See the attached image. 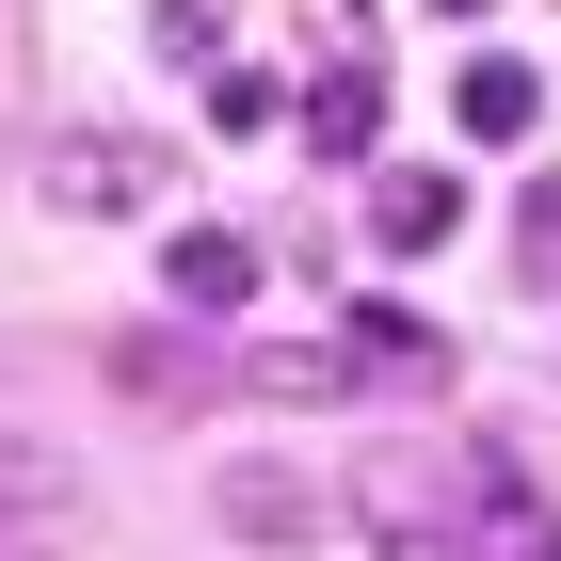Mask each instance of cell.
<instances>
[{
  "instance_id": "obj_9",
  "label": "cell",
  "mask_w": 561,
  "mask_h": 561,
  "mask_svg": "<svg viewBox=\"0 0 561 561\" xmlns=\"http://www.w3.org/2000/svg\"><path fill=\"white\" fill-rule=\"evenodd\" d=\"M241 386H257V401H337V386H353V337H321V353L273 337V353H241Z\"/></svg>"
},
{
  "instance_id": "obj_14",
  "label": "cell",
  "mask_w": 561,
  "mask_h": 561,
  "mask_svg": "<svg viewBox=\"0 0 561 561\" xmlns=\"http://www.w3.org/2000/svg\"><path fill=\"white\" fill-rule=\"evenodd\" d=\"M449 16H481V0H449Z\"/></svg>"
},
{
  "instance_id": "obj_11",
  "label": "cell",
  "mask_w": 561,
  "mask_h": 561,
  "mask_svg": "<svg viewBox=\"0 0 561 561\" xmlns=\"http://www.w3.org/2000/svg\"><path fill=\"white\" fill-rule=\"evenodd\" d=\"M514 257H529V273H546V289H561V161L529 176V209H514Z\"/></svg>"
},
{
  "instance_id": "obj_7",
  "label": "cell",
  "mask_w": 561,
  "mask_h": 561,
  "mask_svg": "<svg viewBox=\"0 0 561 561\" xmlns=\"http://www.w3.org/2000/svg\"><path fill=\"white\" fill-rule=\"evenodd\" d=\"M0 514H16V529H65V514H81V466H65L48 433H0Z\"/></svg>"
},
{
  "instance_id": "obj_8",
  "label": "cell",
  "mask_w": 561,
  "mask_h": 561,
  "mask_svg": "<svg viewBox=\"0 0 561 561\" xmlns=\"http://www.w3.org/2000/svg\"><path fill=\"white\" fill-rule=\"evenodd\" d=\"M369 129H386V81H369V65L305 81V145H321V161H369Z\"/></svg>"
},
{
  "instance_id": "obj_5",
  "label": "cell",
  "mask_w": 561,
  "mask_h": 561,
  "mask_svg": "<svg viewBox=\"0 0 561 561\" xmlns=\"http://www.w3.org/2000/svg\"><path fill=\"white\" fill-rule=\"evenodd\" d=\"M145 193H161V161H145V145H48V209H145Z\"/></svg>"
},
{
  "instance_id": "obj_4",
  "label": "cell",
  "mask_w": 561,
  "mask_h": 561,
  "mask_svg": "<svg viewBox=\"0 0 561 561\" xmlns=\"http://www.w3.org/2000/svg\"><path fill=\"white\" fill-rule=\"evenodd\" d=\"M449 225H466V176H433V161H401V176H369V241H386V257H433Z\"/></svg>"
},
{
  "instance_id": "obj_10",
  "label": "cell",
  "mask_w": 561,
  "mask_h": 561,
  "mask_svg": "<svg viewBox=\"0 0 561 561\" xmlns=\"http://www.w3.org/2000/svg\"><path fill=\"white\" fill-rule=\"evenodd\" d=\"M353 386H449V353L417 321H353Z\"/></svg>"
},
{
  "instance_id": "obj_6",
  "label": "cell",
  "mask_w": 561,
  "mask_h": 561,
  "mask_svg": "<svg viewBox=\"0 0 561 561\" xmlns=\"http://www.w3.org/2000/svg\"><path fill=\"white\" fill-rule=\"evenodd\" d=\"M449 113H466V145H529V113H546V81H529L514 48H481L466 81H449Z\"/></svg>"
},
{
  "instance_id": "obj_3",
  "label": "cell",
  "mask_w": 561,
  "mask_h": 561,
  "mask_svg": "<svg viewBox=\"0 0 561 561\" xmlns=\"http://www.w3.org/2000/svg\"><path fill=\"white\" fill-rule=\"evenodd\" d=\"M209 514L241 529V546H321V481H305V466H225Z\"/></svg>"
},
{
  "instance_id": "obj_1",
  "label": "cell",
  "mask_w": 561,
  "mask_h": 561,
  "mask_svg": "<svg viewBox=\"0 0 561 561\" xmlns=\"http://www.w3.org/2000/svg\"><path fill=\"white\" fill-rule=\"evenodd\" d=\"M353 514L386 529V561H449L466 546V529H449V481H433L417 449H369V466H353Z\"/></svg>"
},
{
  "instance_id": "obj_2",
  "label": "cell",
  "mask_w": 561,
  "mask_h": 561,
  "mask_svg": "<svg viewBox=\"0 0 561 561\" xmlns=\"http://www.w3.org/2000/svg\"><path fill=\"white\" fill-rule=\"evenodd\" d=\"M161 289L193 305V321H241V305H257V241H241V225H176V241H161Z\"/></svg>"
},
{
  "instance_id": "obj_12",
  "label": "cell",
  "mask_w": 561,
  "mask_h": 561,
  "mask_svg": "<svg viewBox=\"0 0 561 561\" xmlns=\"http://www.w3.org/2000/svg\"><path fill=\"white\" fill-rule=\"evenodd\" d=\"M161 48H176V65H225V16H209V0H161Z\"/></svg>"
},
{
  "instance_id": "obj_13",
  "label": "cell",
  "mask_w": 561,
  "mask_h": 561,
  "mask_svg": "<svg viewBox=\"0 0 561 561\" xmlns=\"http://www.w3.org/2000/svg\"><path fill=\"white\" fill-rule=\"evenodd\" d=\"M0 561H33V546H16V514H0Z\"/></svg>"
}]
</instances>
